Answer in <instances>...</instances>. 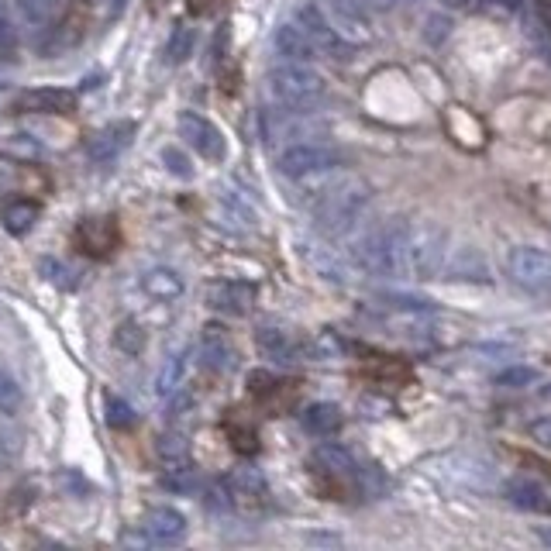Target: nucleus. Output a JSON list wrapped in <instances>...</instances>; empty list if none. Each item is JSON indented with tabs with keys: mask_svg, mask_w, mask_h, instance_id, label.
Segmentation results:
<instances>
[{
	"mask_svg": "<svg viewBox=\"0 0 551 551\" xmlns=\"http://www.w3.org/2000/svg\"><path fill=\"white\" fill-rule=\"evenodd\" d=\"M142 531L155 545H180L186 538V517L176 507H152L142 521Z\"/></svg>",
	"mask_w": 551,
	"mask_h": 551,
	"instance_id": "4468645a",
	"label": "nucleus"
},
{
	"mask_svg": "<svg viewBox=\"0 0 551 551\" xmlns=\"http://www.w3.org/2000/svg\"><path fill=\"white\" fill-rule=\"evenodd\" d=\"M534 11H538L541 25L551 31V0H534Z\"/></svg>",
	"mask_w": 551,
	"mask_h": 551,
	"instance_id": "4c0bfd02",
	"label": "nucleus"
},
{
	"mask_svg": "<svg viewBox=\"0 0 551 551\" xmlns=\"http://www.w3.org/2000/svg\"><path fill=\"white\" fill-rule=\"evenodd\" d=\"M76 107V93L62 87H38L25 90L14 100V111L21 114H69Z\"/></svg>",
	"mask_w": 551,
	"mask_h": 551,
	"instance_id": "9b49d317",
	"label": "nucleus"
},
{
	"mask_svg": "<svg viewBox=\"0 0 551 551\" xmlns=\"http://www.w3.org/2000/svg\"><path fill=\"white\" fill-rule=\"evenodd\" d=\"M324 14H328V21L335 25V31L348 45L369 42V25L352 0H328V4H324Z\"/></svg>",
	"mask_w": 551,
	"mask_h": 551,
	"instance_id": "2eb2a0df",
	"label": "nucleus"
},
{
	"mask_svg": "<svg viewBox=\"0 0 551 551\" xmlns=\"http://www.w3.org/2000/svg\"><path fill=\"white\" fill-rule=\"evenodd\" d=\"M531 438L538 441V445L551 448V417H545V421H538V424H531Z\"/></svg>",
	"mask_w": 551,
	"mask_h": 551,
	"instance_id": "e433bc0d",
	"label": "nucleus"
},
{
	"mask_svg": "<svg viewBox=\"0 0 551 551\" xmlns=\"http://www.w3.org/2000/svg\"><path fill=\"white\" fill-rule=\"evenodd\" d=\"M135 121H111L107 128H100L97 135L87 142V155L90 162H97V166H111L118 155L128 149L131 138H135Z\"/></svg>",
	"mask_w": 551,
	"mask_h": 551,
	"instance_id": "1a4fd4ad",
	"label": "nucleus"
},
{
	"mask_svg": "<svg viewBox=\"0 0 551 551\" xmlns=\"http://www.w3.org/2000/svg\"><path fill=\"white\" fill-rule=\"evenodd\" d=\"M293 18H297V25L307 31L310 38H314L317 52L328 59H345L348 52L355 49V45H348L345 38L338 35L335 25L328 21V14H324L321 4H314V0H300L297 11H293Z\"/></svg>",
	"mask_w": 551,
	"mask_h": 551,
	"instance_id": "423d86ee",
	"label": "nucleus"
},
{
	"mask_svg": "<svg viewBox=\"0 0 551 551\" xmlns=\"http://www.w3.org/2000/svg\"><path fill=\"white\" fill-rule=\"evenodd\" d=\"M507 500L514 503V507H521V510L551 514V500L545 496V490L534 486V483H527V479H514V483H507Z\"/></svg>",
	"mask_w": 551,
	"mask_h": 551,
	"instance_id": "5701e85b",
	"label": "nucleus"
},
{
	"mask_svg": "<svg viewBox=\"0 0 551 551\" xmlns=\"http://www.w3.org/2000/svg\"><path fill=\"white\" fill-rule=\"evenodd\" d=\"M300 424H304L307 434L324 438V434H335L341 428V410L335 403H310L304 414H300Z\"/></svg>",
	"mask_w": 551,
	"mask_h": 551,
	"instance_id": "412c9836",
	"label": "nucleus"
},
{
	"mask_svg": "<svg viewBox=\"0 0 551 551\" xmlns=\"http://www.w3.org/2000/svg\"><path fill=\"white\" fill-rule=\"evenodd\" d=\"M545 400H551V383L545 386Z\"/></svg>",
	"mask_w": 551,
	"mask_h": 551,
	"instance_id": "79ce46f5",
	"label": "nucleus"
},
{
	"mask_svg": "<svg viewBox=\"0 0 551 551\" xmlns=\"http://www.w3.org/2000/svg\"><path fill=\"white\" fill-rule=\"evenodd\" d=\"M445 262H448V231L441 224H417L410 228L407 238V276L421 279H438L445 276Z\"/></svg>",
	"mask_w": 551,
	"mask_h": 551,
	"instance_id": "20e7f679",
	"label": "nucleus"
},
{
	"mask_svg": "<svg viewBox=\"0 0 551 551\" xmlns=\"http://www.w3.org/2000/svg\"><path fill=\"white\" fill-rule=\"evenodd\" d=\"M255 286L245 283V279H221L207 290V304L228 317H245L248 310L255 307Z\"/></svg>",
	"mask_w": 551,
	"mask_h": 551,
	"instance_id": "9d476101",
	"label": "nucleus"
},
{
	"mask_svg": "<svg viewBox=\"0 0 551 551\" xmlns=\"http://www.w3.org/2000/svg\"><path fill=\"white\" fill-rule=\"evenodd\" d=\"M14 52H18V35H14V25H11L7 7L0 4V62H11Z\"/></svg>",
	"mask_w": 551,
	"mask_h": 551,
	"instance_id": "7c9ffc66",
	"label": "nucleus"
},
{
	"mask_svg": "<svg viewBox=\"0 0 551 551\" xmlns=\"http://www.w3.org/2000/svg\"><path fill=\"white\" fill-rule=\"evenodd\" d=\"M180 138L200 155V159H211V162L224 159V135H221V128L207 121L204 114L183 111L180 114Z\"/></svg>",
	"mask_w": 551,
	"mask_h": 551,
	"instance_id": "6e6552de",
	"label": "nucleus"
},
{
	"mask_svg": "<svg viewBox=\"0 0 551 551\" xmlns=\"http://www.w3.org/2000/svg\"><path fill=\"white\" fill-rule=\"evenodd\" d=\"M200 362L214 372H228L235 366V348H231L224 328H217V324H207L204 335H200Z\"/></svg>",
	"mask_w": 551,
	"mask_h": 551,
	"instance_id": "f3484780",
	"label": "nucleus"
},
{
	"mask_svg": "<svg viewBox=\"0 0 551 551\" xmlns=\"http://www.w3.org/2000/svg\"><path fill=\"white\" fill-rule=\"evenodd\" d=\"M162 162H166V169L173 176H180V180H190L193 169H190V159L180 152V149H162Z\"/></svg>",
	"mask_w": 551,
	"mask_h": 551,
	"instance_id": "c9c22d12",
	"label": "nucleus"
},
{
	"mask_svg": "<svg viewBox=\"0 0 551 551\" xmlns=\"http://www.w3.org/2000/svg\"><path fill=\"white\" fill-rule=\"evenodd\" d=\"M369 197L372 193L362 180H345L338 186H328L314 207L317 231H324V235H331V238L352 231L355 221L362 217V211L369 207Z\"/></svg>",
	"mask_w": 551,
	"mask_h": 551,
	"instance_id": "f03ea898",
	"label": "nucleus"
},
{
	"mask_svg": "<svg viewBox=\"0 0 551 551\" xmlns=\"http://www.w3.org/2000/svg\"><path fill=\"white\" fill-rule=\"evenodd\" d=\"M124 4H128V0H114V7H111V18H121Z\"/></svg>",
	"mask_w": 551,
	"mask_h": 551,
	"instance_id": "58836bf2",
	"label": "nucleus"
},
{
	"mask_svg": "<svg viewBox=\"0 0 551 551\" xmlns=\"http://www.w3.org/2000/svg\"><path fill=\"white\" fill-rule=\"evenodd\" d=\"M193 49H197V31L190 25H176L166 42V59L173 62V66H180V62L193 56Z\"/></svg>",
	"mask_w": 551,
	"mask_h": 551,
	"instance_id": "a878e982",
	"label": "nucleus"
},
{
	"mask_svg": "<svg viewBox=\"0 0 551 551\" xmlns=\"http://www.w3.org/2000/svg\"><path fill=\"white\" fill-rule=\"evenodd\" d=\"M538 538L545 541V545H551V527H541V531H538Z\"/></svg>",
	"mask_w": 551,
	"mask_h": 551,
	"instance_id": "ea45409f",
	"label": "nucleus"
},
{
	"mask_svg": "<svg viewBox=\"0 0 551 551\" xmlns=\"http://www.w3.org/2000/svg\"><path fill=\"white\" fill-rule=\"evenodd\" d=\"M507 273L531 297H551V255L538 245H517L507 255Z\"/></svg>",
	"mask_w": 551,
	"mask_h": 551,
	"instance_id": "39448f33",
	"label": "nucleus"
},
{
	"mask_svg": "<svg viewBox=\"0 0 551 551\" xmlns=\"http://www.w3.org/2000/svg\"><path fill=\"white\" fill-rule=\"evenodd\" d=\"M314 465L321 472H328V476H352L355 472V462H352V455L345 452V448H338V445H321L314 452Z\"/></svg>",
	"mask_w": 551,
	"mask_h": 551,
	"instance_id": "b1692460",
	"label": "nucleus"
},
{
	"mask_svg": "<svg viewBox=\"0 0 551 551\" xmlns=\"http://www.w3.org/2000/svg\"><path fill=\"white\" fill-rule=\"evenodd\" d=\"M445 276L455 279V283H493L490 262L479 248L472 245H459L445 262Z\"/></svg>",
	"mask_w": 551,
	"mask_h": 551,
	"instance_id": "f8f14e48",
	"label": "nucleus"
},
{
	"mask_svg": "<svg viewBox=\"0 0 551 551\" xmlns=\"http://www.w3.org/2000/svg\"><path fill=\"white\" fill-rule=\"evenodd\" d=\"M18 7L31 25H45L52 18V11H56V0H18Z\"/></svg>",
	"mask_w": 551,
	"mask_h": 551,
	"instance_id": "473e14b6",
	"label": "nucleus"
},
{
	"mask_svg": "<svg viewBox=\"0 0 551 551\" xmlns=\"http://www.w3.org/2000/svg\"><path fill=\"white\" fill-rule=\"evenodd\" d=\"M273 49H276L279 62H307L310 66L314 59H321L314 38H310L297 21H293V25H279L273 31Z\"/></svg>",
	"mask_w": 551,
	"mask_h": 551,
	"instance_id": "ddd939ff",
	"label": "nucleus"
},
{
	"mask_svg": "<svg viewBox=\"0 0 551 551\" xmlns=\"http://www.w3.org/2000/svg\"><path fill=\"white\" fill-rule=\"evenodd\" d=\"M114 345H118L124 355H142L145 352L142 324H138V321H121L118 331H114Z\"/></svg>",
	"mask_w": 551,
	"mask_h": 551,
	"instance_id": "cd10ccee",
	"label": "nucleus"
},
{
	"mask_svg": "<svg viewBox=\"0 0 551 551\" xmlns=\"http://www.w3.org/2000/svg\"><path fill=\"white\" fill-rule=\"evenodd\" d=\"M445 4H448V7H469L472 0H445Z\"/></svg>",
	"mask_w": 551,
	"mask_h": 551,
	"instance_id": "a19ab883",
	"label": "nucleus"
},
{
	"mask_svg": "<svg viewBox=\"0 0 551 551\" xmlns=\"http://www.w3.org/2000/svg\"><path fill=\"white\" fill-rule=\"evenodd\" d=\"M183 372H186L183 355H169V359L162 362L159 376H155V393H159V397H166V400H169L176 390H180V383H183Z\"/></svg>",
	"mask_w": 551,
	"mask_h": 551,
	"instance_id": "393cba45",
	"label": "nucleus"
},
{
	"mask_svg": "<svg viewBox=\"0 0 551 551\" xmlns=\"http://www.w3.org/2000/svg\"><path fill=\"white\" fill-rule=\"evenodd\" d=\"M534 379H538V372H534V369L514 366V369H503L500 376H496V383H500L503 390H524V386H531Z\"/></svg>",
	"mask_w": 551,
	"mask_h": 551,
	"instance_id": "2f4dec72",
	"label": "nucleus"
},
{
	"mask_svg": "<svg viewBox=\"0 0 551 551\" xmlns=\"http://www.w3.org/2000/svg\"><path fill=\"white\" fill-rule=\"evenodd\" d=\"M21 403H25V397H21V386L18 379L11 376L7 369H0V414H18Z\"/></svg>",
	"mask_w": 551,
	"mask_h": 551,
	"instance_id": "c85d7f7f",
	"label": "nucleus"
},
{
	"mask_svg": "<svg viewBox=\"0 0 551 551\" xmlns=\"http://www.w3.org/2000/svg\"><path fill=\"white\" fill-rule=\"evenodd\" d=\"M142 290L149 293L152 300H159V304H169V300H180L183 297V276L176 273V269H149V273L142 276Z\"/></svg>",
	"mask_w": 551,
	"mask_h": 551,
	"instance_id": "a211bd4d",
	"label": "nucleus"
},
{
	"mask_svg": "<svg viewBox=\"0 0 551 551\" xmlns=\"http://www.w3.org/2000/svg\"><path fill=\"white\" fill-rule=\"evenodd\" d=\"M476 7L486 14V18H496V21H510L521 14L524 0H476Z\"/></svg>",
	"mask_w": 551,
	"mask_h": 551,
	"instance_id": "c756f323",
	"label": "nucleus"
},
{
	"mask_svg": "<svg viewBox=\"0 0 551 551\" xmlns=\"http://www.w3.org/2000/svg\"><path fill=\"white\" fill-rule=\"evenodd\" d=\"M255 348L273 362H297V341L279 328H259L255 331Z\"/></svg>",
	"mask_w": 551,
	"mask_h": 551,
	"instance_id": "aec40b11",
	"label": "nucleus"
},
{
	"mask_svg": "<svg viewBox=\"0 0 551 551\" xmlns=\"http://www.w3.org/2000/svg\"><path fill=\"white\" fill-rule=\"evenodd\" d=\"M341 166V152L328 149V145H293L279 155V173L290 180H304V176L331 173Z\"/></svg>",
	"mask_w": 551,
	"mask_h": 551,
	"instance_id": "0eeeda50",
	"label": "nucleus"
},
{
	"mask_svg": "<svg viewBox=\"0 0 551 551\" xmlns=\"http://www.w3.org/2000/svg\"><path fill=\"white\" fill-rule=\"evenodd\" d=\"M131 421H135V410L121 397H107V424H111V428H128Z\"/></svg>",
	"mask_w": 551,
	"mask_h": 551,
	"instance_id": "f704fd0d",
	"label": "nucleus"
},
{
	"mask_svg": "<svg viewBox=\"0 0 551 551\" xmlns=\"http://www.w3.org/2000/svg\"><path fill=\"white\" fill-rule=\"evenodd\" d=\"M162 486L173 493H193L197 490V469L190 462H169L166 476H162Z\"/></svg>",
	"mask_w": 551,
	"mask_h": 551,
	"instance_id": "bb28decb",
	"label": "nucleus"
},
{
	"mask_svg": "<svg viewBox=\"0 0 551 551\" xmlns=\"http://www.w3.org/2000/svg\"><path fill=\"white\" fill-rule=\"evenodd\" d=\"M114 242H118V231H114L111 217H90L76 228V245L80 252L93 255V259H104V255L114 252Z\"/></svg>",
	"mask_w": 551,
	"mask_h": 551,
	"instance_id": "dca6fc26",
	"label": "nucleus"
},
{
	"mask_svg": "<svg viewBox=\"0 0 551 551\" xmlns=\"http://www.w3.org/2000/svg\"><path fill=\"white\" fill-rule=\"evenodd\" d=\"M269 87L283 107H297V111H314L324 97H328V83L317 69L307 62H279L269 73Z\"/></svg>",
	"mask_w": 551,
	"mask_h": 551,
	"instance_id": "7ed1b4c3",
	"label": "nucleus"
},
{
	"mask_svg": "<svg viewBox=\"0 0 551 551\" xmlns=\"http://www.w3.org/2000/svg\"><path fill=\"white\" fill-rule=\"evenodd\" d=\"M38 214H42V207H38L35 200H11V204H4V211H0V221H4V228L11 231V235H28V231L35 228Z\"/></svg>",
	"mask_w": 551,
	"mask_h": 551,
	"instance_id": "4be33fe9",
	"label": "nucleus"
},
{
	"mask_svg": "<svg viewBox=\"0 0 551 551\" xmlns=\"http://www.w3.org/2000/svg\"><path fill=\"white\" fill-rule=\"evenodd\" d=\"M159 455L169 462H183L186 459V438L183 434H162L159 438Z\"/></svg>",
	"mask_w": 551,
	"mask_h": 551,
	"instance_id": "72a5a7b5",
	"label": "nucleus"
},
{
	"mask_svg": "<svg viewBox=\"0 0 551 551\" xmlns=\"http://www.w3.org/2000/svg\"><path fill=\"white\" fill-rule=\"evenodd\" d=\"M228 490H231V500H235V503H245V507H255V503L266 500V479H262L255 469H248V465H242V469L231 472Z\"/></svg>",
	"mask_w": 551,
	"mask_h": 551,
	"instance_id": "6ab92c4d",
	"label": "nucleus"
},
{
	"mask_svg": "<svg viewBox=\"0 0 551 551\" xmlns=\"http://www.w3.org/2000/svg\"><path fill=\"white\" fill-rule=\"evenodd\" d=\"M407 238H410L407 221H383L355 242L352 259L359 262V269H366L372 276L400 279L407 276Z\"/></svg>",
	"mask_w": 551,
	"mask_h": 551,
	"instance_id": "f257e3e1",
	"label": "nucleus"
}]
</instances>
